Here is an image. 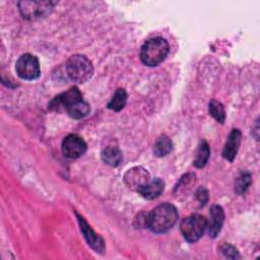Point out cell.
<instances>
[{"label": "cell", "instance_id": "cell-10", "mask_svg": "<svg viewBox=\"0 0 260 260\" xmlns=\"http://www.w3.org/2000/svg\"><path fill=\"white\" fill-rule=\"evenodd\" d=\"M76 216L79 222L80 231L88 245L98 253H104L106 247L103 238L94 233V231L90 228V225L85 221V219L82 216H80L78 213H76Z\"/></svg>", "mask_w": 260, "mask_h": 260}, {"label": "cell", "instance_id": "cell-4", "mask_svg": "<svg viewBox=\"0 0 260 260\" xmlns=\"http://www.w3.org/2000/svg\"><path fill=\"white\" fill-rule=\"evenodd\" d=\"M180 230L187 242L195 243L207 230V220L200 214H191L181 221Z\"/></svg>", "mask_w": 260, "mask_h": 260}, {"label": "cell", "instance_id": "cell-2", "mask_svg": "<svg viewBox=\"0 0 260 260\" xmlns=\"http://www.w3.org/2000/svg\"><path fill=\"white\" fill-rule=\"evenodd\" d=\"M169 50V44L165 39L160 37L152 38L141 47L140 59L147 66H156L166 59Z\"/></svg>", "mask_w": 260, "mask_h": 260}, {"label": "cell", "instance_id": "cell-21", "mask_svg": "<svg viewBox=\"0 0 260 260\" xmlns=\"http://www.w3.org/2000/svg\"><path fill=\"white\" fill-rule=\"evenodd\" d=\"M220 251L228 257V258H239L240 255H239V252L238 250L232 246L231 244H223L221 247H220Z\"/></svg>", "mask_w": 260, "mask_h": 260}, {"label": "cell", "instance_id": "cell-11", "mask_svg": "<svg viewBox=\"0 0 260 260\" xmlns=\"http://www.w3.org/2000/svg\"><path fill=\"white\" fill-rule=\"evenodd\" d=\"M224 220V211L221 206L214 204L210 208V221L207 222V232L210 238H216Z\"/></svg>", "mask_w": 260, "mask_h": 260}, {"label": "cell", "instance_id": "cell-12", "mask_svg": "<svg viewBox=\"0 0 260 260\" xmlns=\"http://www.w3.org/2000/svg\"><path fill=\"white\" fill-rule=\"evenodd\" d=\"M241 138H242V134L239 129H233L231 131L222 150V156L225 159L230 161H233L235 159L240 147Z\"/></svg>", "mask_w": 260, "mask_h": 260}, {"label": "cell", "instance_id": "cell-14", "mask_svg": "<svg viewBox=\"0 0 260 260\" xmlns=\"http://www.w3.org/2000/svg\"><path fill=\"white\" fill-rule=\"evenodd\" d=\"M102 159L111 167H118L122 159V152L116 146H108L102 151Z\"/></svg>", "mask_w": 260, "mask_h": 260}, {"label": "cell", "instance_id": "cell-19", "mask_svg": "<svg viewBox=\"0 0 260 260\" xmlns=\"http://www.w3.org/2000/svg\"><path fill=\"white\" fill-rule=\"evenodd\" d=\"M252 183V176L249 172H242L235 182V191L238 194H243L247 191Z\"/></svg>", "mask_w": 260, "mask_h": 260}, {"label": "cell", "instance_id": "cell-3", "mask_svg": "<svg viewBox=\"0 0 260 260\" xmlns=\"http://www.w3.org/2000/svg\"><path fill=\"white\" fill-rule=\"evenodd\" d=\"M65 68L68 77L76 83H83L87 81L93 73L91 62L83 55L71 56L67 60Z\"/></svg>", "mask_w": 260, "mask_h": 260}, {"label": "cell", "instance_id": "cell-15", "mask_svg": "<svg viewBox=\"0 0 260 260\" xmlns=\"http://www.w3.org/2000/svg\"><path fill=\"white\" fill-rule=\"evenodd\" d=\"M173 149V142L167 135H161L157 138L153 145V153L157 157L168 155Z\"/></svg>", "mask_w": 260, "mask_h": 260}, {"label": "cell", "instance_id": "cell-7", "mask_svg": "<svg viewBox=\"0 0 260 260\" xmlns=\"http://www.w3.org/2000/svg\"><path fill=\"white\" fill-rule=\"evenodd\" d=\"M82 101V94L77 87H71L67 91L55 96L49 104V109L56 112L67 111L75 103Z\"/></svg>", "mask_w": 260, "mask_h": 260}, {"label": "cell", "instance_id": "cell-17", "mask_svg": "<svg viewBox=\"0 0 260 260\" xmlns=\"http://www.w3.org/2000/svg\"><path fill=\"white\" fill-rule=\"evenodd\" d=\"M66 112L73 119H81L89 114L90 108H89V105L82 100L75 103L71 107H69Z\"/></svg>", "mask_w": 260, "mask_h": 260}, {"label": "cell", "instance_id": "cell-16", "mask_svg": "<svg viewBox=\"0 0 260 260\" xmlns=\"http://www.w3.org/2000/svg\"><path fill=\"white\" fill-rule=\"evenodd\" d=\"M126 102H127V93H126L125 89L124 88H118L115 91L111 101L108 103L107 107L110 110H113L115 112H119L125 107Z\"/></svg>", "mask_w": 260, "mask_h": 260}, {"label": "cell", "instance_id": "cell-1", "mask_svg": "<svg viewBox=\"0 0 260 260\" xmlns=\"http://www.w3.org/2000/svg\"><path fill=\"white\" fill-rule=\"evenodd\" d=\"M178 217L177 208L165 202L147 213V229L155 234L167 233L176 224Z\"/></svg>", "mask_w": 260, "mask_h": 260}, {"label": "cell", "instance_id": "cell-22", "mask_svg": "<svg viewBox=\"0 0 260 260\" xmlns=\"http://www.w3.org/2000/svg\"><path fill=\"white\" fill-rule=\"evenodd\" d=\"M196 198L199 200V202L204 205L208 201V191L204 187H200L196 191Z\"/></svg>", "mask_w": 260, "mask_h": 260}, {"label": "cell", "instance_id": "cell-20", "mask_svg": "<svg viewBox=\"0 0 260 260\" xmlns=\"http://www.w3.org/2000/svg\"><path fill=\"white\" fill-rule=\"evenodd\" d=\"M208 111L209 114L218 122V123H223L225 120V112H224V108L222 106L221 103L212 100L209 102L208 105Z\"/></svg>", "mask_w": 260, "mask_h": 260}, {"label": "cell", "instance_id": "cell-8", "mask_svg": "<svg viewBox=\"0 0 260 260\" xmlns=\"http://www.w3.org/2000/svg\"><path fill=\"white\" fill-rule=\"evenodd\" d=\"M150 181L149 173L142 167H134L128 170L124 176V182L129 189L138 192Z\"/></svg>", "mask_w": 260, "mask_h": 260}, {"label": "cell", "instance_id": "cell-6", "mask_svg": "<svg viewBox=\"0 0 260 260\" xmlns=\"http://www.w3.org/2000/svg\"><path fill=\"white\" fill-rule=\"evenodd\" d=\"M18 5L23 17L36 19L48 14L53 8L54 3L50 1H20Z\"/></svg>", "mask_w": 260, "mask_h": 260}, {"label": "cell", "instance_id": "cell-18", "mask_svg": "<svg viewBox=\"0 0 260 260\" xmlns=\"http://www.w3.org/2000/svg\"><path fill=\"white\" fill-rule=\"evenodd\" d=\"M209 154H210V149L207 142L204 140L200 141L196 151L195 158H194V166L199 169L203 168L209 158Z\"/></svg>", "mask_w": 260, "mask_h": 260}, {"label": "cell", "instance_id": "cell-5", "mask_svg": "<svg viewBox=\"0 0 260 260\" xmlns=\"http://www.w3.org/2000/svg\"><path fill=\"white\" fill-rule=\"evenodd\" d=\"M17 75L24 80H35L41 75L39 60L31 54L21 55L15 64Z\"/></svg>", "mask_w": 260, "mask_h": 260}, {"label": "cell", "instance_id": "cell-9", "mask_svg": "<svg viewBox=\"0 0 260 260\" xmlns=\"http://www.w3.org/2000/svg\"><path fill=\"white\" fill-rule=\"evenodd\" d=\"M62 151L67 157L77 158L86 151V143L80 136L70 134L63 139Z\"/></svg>", "mask_w": 260, "mask_h": 260}, {"label": "cell", "instance_id": "cell-13", "mask_svg": "<svg viewBox=\"0 0 260 260\" xmlns=\"http://www.w3.org/2000/svg\"><path fill=\"white\" fill-rule=\"evenodd\" d=\"M164 189H165V182L159 178H154L150 180L145 186H143L138 191V193L142 197L148 200H151L158 197L162 193Z\"/></svg>", "mask_w": 260, "mask_h": 260}, {"label": "cell", "instance_id": "cell-23", "mask_svg": "<svg viewBox=\"0 0 260 260\" xmlns=\"http://www.w3.org/2000/svg\"><path fill=\"white\" fill-rule=\"evenodd\" d=\"M136 228H147V213L141 212L134 220Z\"/></svg>", "mask_w": 260, "mask_h": 260}]
</instances>
